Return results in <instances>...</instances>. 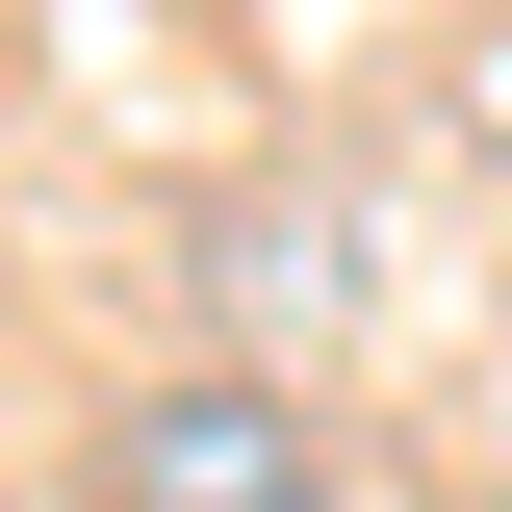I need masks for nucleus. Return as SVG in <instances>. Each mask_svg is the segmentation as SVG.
Returning a JSON list of instances; mask_svg holds the SVG:
<instances>
[{
    "mask_svg": "<svg viewBox=\"0 0 512 512\" xmlns=\"http://www.w3.org/2000/svg\"><path fill=\"white\" fill-rule=\"evenodd\" d=\"M103 512H308V436H282L256 384H154L103 436Z\"/></svg>",
    "mask_w": 512,
    "mask_h": 512,
    "instance_id": "1",
    "label": "nucleus"
}]
</instances>
